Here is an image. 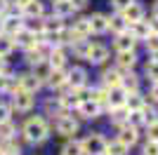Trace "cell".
Here are the masks:
<instances>
[{
  "label": "cell",
  "instance_id": "obj_11",
  "mask_svg": "<svg viewBox=\"0 0 158 155\" xmlns=\"http://www.w3.org/2000/svg\"><path fill=\"white\" fill-rule=\"evenodd\" d=\"M125 99H127V92L123 89V87H111V89H109V108L125 106Z\"/></svg>",
  "mask_w": 158,
  "mask_h": 155
},
{
  "label": "cell",
  "instance_id": "obj_48",
  "mask_svg": "<svg viewBox=\"0 0 158 155\" xmlns=\"http://www.w3.org/2000/svg\"><path fill=\"white\" fill-rule=\"evenodd\" d=\"M2 19H5V17H2V14H0V31H2Z\"/></svg>",
  "mask_w": 158,
  "mask_h": 155
},
{
  "label": "cell",
  "instance_id": "obj_31",
  "mask_svg": "<svg viewBox=\"0 0 158 155\" xmlns=\"http://www.w3.org/2000/svg\"><path fill=\"white\" fill-rule=\"evenodd\" d=\"M50 87H61V85H66V73L64 68H57V71H52V75H50Z\"/></svg>",
  "mask_w": 158,
  "mask_h": 155
},
{
  "label": "cell",
  "instance_id": "obj_3",
  "mask_svg": "<svg viewBox=\"0 0 158 155\" xmlns=\"http://www.w3.org/2000/svg\"><path fill=\"white\" fill-rule=\"evenodd\" d=\"M33 94L31 92H24V89H17L14 92V99H12V103H14V108L17 110H21V113H26V110H31L33 108Z\"/></svg>",
  "mask_w": 158,
  "mask_h": 155
},
{
  "label": "cell",
  "instance_id": "obj_32",
  "mask_svg": "<svg viewBox=\"0 0 158 155\" xmlns=\"http://www.w3.org/2000/svg\"><path fill=\"white\" fill-rule=\"evenodd\" d=\"M142 106H144V101L137 97V92H135V94H127V99H125V108L127 110H142Z\"/></svg>",
  "mask_w": 158,
  "mask_h": 155
},
{
  "label": "cell",
  "instance_id": "obj_28",
  "mask_svg": "<svg viewBox=\"0 0 158 155\" xmlns=\"http://www.w3.org/2000/svg\"><path fill=\"white\" fill-rule=\"evenodd\" d=\"M106 155H127V146L116 139V141L106 143Z\"/></svg>",
  "mask_w": 158,
  "mask_h": 155
},
{
  "label": "cell",
  "instance_id": "obj_8",
  "mask_svg": "<svg viewBox=\"0 0 158 155\" xmlns=\"http://www.w3.org/2000/svg\"><path fill=\"white\" fill-rule=\"evenodd\" d=\"M87 21H90V31L97 33V35H102V33L109 31V17H104V14H92V17H87Z\"/></svg>",
  "mask_w": 158,
  "mask_h": 155
},
{
  "label": "cell",
  "instance_id": "obj_39",
  "mask_svg": "<svg viewBox=\"0 0 158 155\" xmlns=\"http://www.w3.org/2000/svg\"><path fill=\"white\" fill-rule=\"evenodd\" d=\"M144 155H158V143L156 141H149L144 146Z\"/></svg>",
  "mask_w": 158,
  "mask_h": 155
},
{
  "label": "cell",
  "instance_id": "obj_20",
  "mask_svg": "<svg viewBox=\"0 0 158 155\" xmlns=\"http://www.w3.org/2000/svg\"><path fill=\"white\" fill-rule=\"evenodd\" d=\"M69 14H73V5L69 2V0H57V2H54V17L64 19V17H69Z\"/></svg>",
  "mask_w": 158,
  "mask_h": 155
},
{
  "label": "cell",
  "instance_id": "obj_17",
  "mask_svg": "<svg viewBox=\"0 0 158 155\" xmlns=\"http://www.w3.org/2000/svg\"><path fill=\"white\" fill-rule=\"evenodd\" d=\"M116 64L118 68H132V66L137 64V54L135 52H118V59H116Z\"/></svg>",
  "mask_w": 158,
  "mask_h": 155
},
{
  "label": "cell",
  "instance_id": "obj_30",
  "mask_svg": "<svg viewBox=\"0 0 158 155\" xmlns=\"http://www.w3.org/2000/svg\"><path fill=\"white\" fill-rule=\"evenodd\" d=\"M137 85H139V82H137V75H132V73L120 80V87H123L127 94H135V92H137Z\"/></svg>",
  "mask_w": 158,
  "mask_h": 155
},
{
  "label": "cell",
  "instance_id": "obj_9",
  "mask_svg": "<svg viewBox=\"0 0 158 155\" xmlns=\"http://www.w3.org/2000/svg\"><path fill=\"white\" fill-rule=\"evenodd\" d=\"M135 42H137V40L125 31V33H118V35H116L113 47H116V52H130V50H135Z\"/></svg>",
  "mask_w": 158,
  "mask_h": 155
},
{
  "label": "cell",
  "instance_id": "obj_43",
  "mask_svg": "<svg viewBox=\"0 0 158 155\" xmlns=\"http://www.w3.org/2000/svg\"><path fill=\"white\" fill-rule=\"evenodd\" d=\"M151 99H153V101H158V80L151 85Z\"/></svg>",
  "mask_w": 158,
  "mask_h": 155
},
{
  "label": "cell",
  "instance_id": "obj_7",
  "mask_svg": "<svg viewBox=\"0 0 158 155\" xmlns=\"http://www.w3.org/2000/svg\"><path fill=\"white\" fill-rule=\"evenodd\" d=\"M127 26H130V31H127V33H130L135 40H146L149 35H151L149 21H144V19H142V21H135V24H127Z\"/></svg>",
  "mask_w": 158,
  "mask_h": 155
},
{
  "label": "cell",
  "instance_id": "obj_46",
  "mask_svg": "<svg viewBox=\"0 0 158 155\" xmlns=\"http://www.w3.org/2000/svg\"><path fill=\"white\" fill-rule=\"evenodd\" d=\"M7 71V64H5V59L0 57V73H5Z\"/></svg>",
  "mask_w": 158,
  "mask_h": 155
},
{
  "label": "cell",
  "instance_id": "obj_27",
  "mask_svg": "<svg viewBox=\"0 0 158 155\" xmlns=\"http://www.w3.org/2000/svg\"><path fill=\"white\" fill-rule=\"evenodd\" d=\"M0 153L2 155H19L21 148H19V143L14 141V139H7V141H2V146H0Z\"/></svg>",
  "mask_w": 158,
  "mask_h": 155
},
{
  "label": "cell",
  "instance_id": "obj_33",
  "mask_svg": "<svg viewBox=\"0 0 158 155\" xmlns=\"http://www.w3.org/2000/svg\"><path fill=\"white\" fill-rule=\"evenodd\" d=\"M17 132L14 125L7 120V122H0V141H7V139H12V134Z\"/></svg>",
  "mask_w": 158,
  "mask_h": 155
},
{
  "label": "cell",
  "instance_id": "obj_36",
  "mask_svg": "<svg viewBox=\"0 0 158 155\" xmlns=\"http://www.w3.org/2000/svg\"><path fill=\"white\" fill-rule=\"evenodd\" d=\"M146 75L151 78L153 82L158 80V61H149V64H146Z\"/></svg>",
  "mask_w": 158,
  "mask_h": 155
},
{
  "label": "cell",
  "instance_id": "obj_49",
  "mask_svg": "<svg viewBox=\"0 0 158 155\" xmlns=\"http://www.w3.org/2000/svg\"><path fill=\"white\" fill-rule=\"evenodd\" d=\"M52 2H57V0H52Z\"/></svg>",
  "mask_w": 158,
  "mask_h": 155
},
{
  "label": "cell",
  "instance_id": "obj_37",
  "mask_svg": "<svg viewBox=\"0 0 158 155\" xmlns=\"http://www.w3.org/2000/svg\"><path fill=\"white\" fill-rule=\"evenodd\" d=\"M146 50L151 52H158V33H151V35H149V38H146Z\"/></svg>",
  "mask_w": 158,
  "mask_h": 155
},
{
  "label": "cell",
  "instance_id": "obj_14",
  "mask_svg": "<svg viewBox=\"0 0 158 155\" xmlns=\"http://www.w3.org/2000/svg\"><path fill=\"white\" fill-rule=\"evenodd\" d=\"M52 71H54V68L47 64L45 59H43V61H38V64H33V71H31V73L38 78L40 82H47V80H50V75H52Z\"/></svg>",
  "mask_w": 158,
  "mask_h": 155
},
{
  "label": "cell",
  "instance_id": "obj_10",
  "mask_svg": "<svg viewBox=\"0 0 158 155\" xmlns=\"http://www.w3.org/2000/svg\"><path fill=\"white\" fill-rule=\"evenodd\" d=\"M57 132H59L61 136H73L76 132H78V122H76L73 117L61 115V117H59V122H57Z\"/></svg>",
  "mask_w": 158,
  "mask_h": 155
},
{
  "label": "cell",
  "instance_id": "obj_26",
  "mask_svg": "<svg viewBox=\"0 0 158 155\" xmlns=\"http://www.w3.org/2000/svg\"><path fill=\"white\" fill-rule=\"evenodd\" d=\"M142 120H144V125H153V122H158V110L156 108H151V106H142Z\"/></svg>",
  "mask_w": 158,
  "mask_h": 155
},
{
  "label": "cell",
  "instance_id": "obj_18",
  "mask_svg": "<svg viewBox=\"0 0 158 155\" xmlns=\"http://www.w3.org/2000/svg\"><path fill=\"white\" fill-rule=\"evenodd\" d=\"M120 80H123V75H120L118 71H104V75H102V82H104L106 89H111V87H120Z\"/></svg>",
  "mask_w": 158,
  "mask_h": 155
},
{
  "label": "cell",
  "instance_id": "obj_38",
  "mask_svg": "<svg viewBox=\"0 0 158 155\" xmlns=\"http://www.w3.org/2000/svg\"><path fill=\"white\" fill-rule=\"evenodd\" d=\"M146 127H149V141H156L158 143V122L146 125Z\"/></svg>",
  "mask_w": 158,
  "mask_h": 155
},
{
  "label": "cell",
  "instance_id": "obj_35",
  "mask_svg": "<svg viewBox=\"0 0 158 155\" xmlns=\"http://www.w3.org/2000/svg\"><path fill=\"white\" fill-rule=\"evenodd\" d=\"M61 155H83V148H80V141H71L64 146V153Z\"/></svg>",
  "mask_w": 158,
  "mask_h": 155
},
{
  "label": "cell",
  "instance_id": "obj_47",
  "mask_svg": "<svg viewBox=\"0 0 158 155\" xmlns=\"http://www.w3.org/2000/svg\"><path fill=\"white\" fill-rule=\"evenodd\" d=\"M153 19H158V2H153Z\"/></svg>",
  "mask_w": 158,
  "mask_h": 155
},
{
  "label": "cell",
  "instance_id": "obj_24",
  "mask_svg": "<svg viewBox=\"0 0 158 155\" xmlns=\"http://www.w3.org/2000/svg\"><path fill=\"white\" fill-rule=\"evenodd\" d=\"M12 50H14V40H12V35L0 33V57H7Z\"/></svg>",
  "mask_w": 158,
  "mask_h": 155
},
{
  "label": "cell",
  "instance_id": "obj_22",
  "mask_svg": "<svg viewBox=\"0 0 158 155\" xmlns=\"http://www.w3.org/2000/svg\"><path fill=\"white\" fill-rule=\"evenodd\" d=\"M109 28H111L116 35H118V33H125L127 31V21L123 19V14H116V17L109 19Z\"/></svg>",
  "mask_w": 158,
  "mask_h": 155
},
{
  "label": "cell",
  "instance_id": "obj_29",
  "mask_svg": "<svg viewBox=\"0 0 158 155\" xmlns=\"http://www.w3.org/2000/svg\"><path fill=\"white\" fill-rule=\"evenodd\" d=\"M21 12L28 14V17H35V19H38V17H43V5H40V0H31V2H28V5L21 10Z\"/></svg>",
  "mask_w": 158,
  "mask_h": 155
},
{
  "label": "cell",
  "instance_id": "obj_2",
  "mask_svg": "<svg viewBox=\"0 0 158 155\" xmlns=\"http://www.w3.org/2000/svg\"><path fill=\"white\" fill-rule=\"evenodd\" d=\"M83 155H106V139L102 134H87L80 141Z\"/></svg>",
  "mask_w": 158,
  "mask_h": 155
},
{
  "label": "cell",
  "instance_id": "obj_25",
  "mask_svg": "<svg viewBox=\"0 0 158 155\" xmlns=\"http://www.w3.org/2000/svg\"><path fill=\"white\" fill-rule=\"evenodd\" d=\"M127 113H130V110L125 108V106H120V108H111V122L113 125H125L127 122Z\"/></svg>",
  "mask_w": 158,
  "mask_h": 155
},
{
  "label": "cell",
  "instance_id": "obj_13",
  "mask_svg": "<svg viewBox=\"0 0 158 155\" xmlns=\"http://www.w3.org/2000/svg\"><path fill=\"white\" fill-rule=\"evenodd\" d=\"M99 110H102V106H99L94 99H90V101H83L78 106V113L83 117H87V120H92V117H97L99 115Z\"/></svg>",
  "mask_w": 158,
  "mask_h": 155
},
{
  "label": "cell",
  "instance_id": "obj_40",
  "mask_svg": "<svg viewBox=\"0 0 158 155\" xmlns=\"http://www.w3.org/2000/svg\"><path fill=\"white\" fill-rule=\"evenodd\" d=\"M7 120H10V108L5 103H0V122H7Z\"/></svg>",
  "mask_w": 158,
  "mask_h": 155
},
{
  "label": "cell",
  "instance_id": "obj_19",
  "mask_svg": "<svg viewBox=\"0 0 158 155\" xmlns=\"http://www.w3.org/2000/svg\"><path fill=\"white\" fill-rule=\"evenodd\" d=\"M21 28H24V24H21L19 19H14V17H7V19H2V31H5L7 35H14V33H19Z\"/></svg>",
  "mask_w": 158,
  "mask_h": 155
},
{
  "label": "cell",
  "instance_id": "obj_21",
  "mask_svg": "<svg viewBox=\"0 0 158 155\" xmlns=\"http://www.w3.org/2000/svg\"><path fill=\"white\" fill-rule=\"evenodd\" d=\"M64 61H66V57H64V52H61L59 47L52 50V52H50V57H47V64L52 66L54 71H57V68H64Z\"/></svg>",
  "mask_w": 158,
  "mask_h": 155
},
{
  "label": "cell",
  "instance_id": "obj_12",
  "mask_svg": "<svg viewBox=\"0 0 158 155\" xmlns=\"http://www.w3.org/2000/svg\"><path fill=\"white\" fill-rule=\"evenodd\" d=\"M118 141L125 143L127 148H130L132 143L137 141V127H132V125H120V134H118Z\"/></svg>",
  "mask_w": 158,
  "mask_h": 155
},
{
  "label": "cell",
  "instance_id": "obj_44",
  "mask_svg": "<svg viewBox=\"0 0 158 155\" xmlns=\"http://www.w3.org/2000/svg\"><path fill=\"white\" fill-rule=\"evenodd\" d=\"M28 2H31V0H14V5L19 7V10H24V7H26Z\"/></svg>",
  "mask_w": 158,
  "mask_h": 155
},
{
  "label": "cell",
  "instance_id": "obj_1",
  "mask_svg": "<svg viewBox=\"0 0 158 155\" xmlns=\"http://www.w3.org/2000/svg\"><path fill=\"white\" fill-rule=\"evenodd\" d=\"M21 132H24V136H26V141L31 143H43L50 136V127H47V122L43 120V117H28L26 122H24V127H21Z\"/></svg>",
  "mask_w": 158,
  "mask_h": 155
},
{
  "label": "cell",
  "instance_id": "obj_15",
  "mask_svg": "<svg viewBox=\"0 0 158 155\" xmlns=\"http://www.w3.org/2000/svg\"><path fill=\"white\" fill-rule=\"evenodd\" d=\"M87 80V73L85 68H73V71H69V75H66V82L71 85L73 89H78V87H83Z\"/></svg>",
  "mask_w": 158,
  "mask_h": 155
},
{
  "label": "cell",
  "instance_id": "obj_6",
  "mask_svg": "<svg viewBox=\"0 0 158 155\" xmlns=\"http://www.w3.org/2000/svg\"><path fill=\"white\" fill-rule=\"evenodd\" d=\"M120 14H123V19H125L127 24H135V21H142V19H144V7L137 5V2H130V5H127Z\"/></svg>",
  "mask_w": 158,
  "mask_h": 155
},
{
  "label": "cell",
  "instance_id": "obj_42",
  "mask_svg": "<svg viewBox=\"0 0 158 155\" xmlns=\"http://www.w3.org/2000/svg\"><path fill=\"white\" fill-rule=\"evenodd\" d=\"M69 2L73 5V10H83V7L87 5V0H69Z\"/></svg>",
  "mask_w": 158,
  "mask_h": 155
},
{
  "label": "cell",
  "instance_id": "obj_34",
  "mask_svg": "<svg viewBox=\"0 0 158 155\" xmlns=\"http://www.w3.org/2000/svg\"><path fill=\"white\" fill-rule=\"evenodd\" d=\"M92 92H94V89H90V87H85V85H83V87H78V89H76V94H73V97L83 103V101H90V99H92Z\"/></svg>",
  "mask_w": 158,
  "mask_h": 155
},
{
  "label": "cell",
  "instance_id": "obj_45",
  "mask_svg": "<svg viewBox=\"0 0 158 155\" xmlns=\"http://www.w3.org/2000/svg\"><path fill=\"white\" fill-rule=\"evenodd\" d=\"M7 7H10V2H7V0H0V14H5Z\"/></svg>",
  "mask_w": 158,
  "mask_h": 155
},
{
  "label": "cell",
  "instance_id": "obj_16",
  "mask_svg": "<svg viewBox=\"0 0 158 155\" xmlns=\"http://www.w3.org/2000/svg\"><path fill=\"white\" fill-rule=\"evenodd\" d=\"M17 82H19V89H24V92H35L40 87V80L35 75H33V73H26V75H19V80H17Z\"/></svg>",
  "mask_w": 158,
  "mask_h": 155
},
{
  "label": "cell",
  "instance_id": "obj_4",
  "mask_svg": "<svg viewBox=\"0 0 158 155\" xmlns=\"http://www.w3.org/2000/svg\"><path fill=\"white\" fill-rule=\"evenodd\" d=\"M85 59L90 64H104L106 59H109V50L104 45H87V52H85Z\"/></svg>",
  "mask_w": 158,
  "mask_h": 155
},
{
  "label": "cell",
  "instance_id": "obj_5",
  "mask_svg": "<svg viewBox=\"0 0 158 155\" xmlns=\"http://www.w3.org/2000/svg\"><path fill=\"white\" fill-rule=\"evenodd\" d=\"M12 40H14V45L24 47V50H33V47L38 45V40H35V33H31L28 28H21L19 33H14Z\"/></svg>",
  "mask_w": 158,
  "mask_h": 155
},
{
  "label": "cell",
  "instance_id": "obj_41",
  "mask_svg": "<svg viewBox=\"0 0 158 155\" xmlns=\"http://www.w3.org/2000/svg\"><path fill=\"white\" fill-rule=\"evenodd\" d=\"M113 2V7H116V10H118V12H123V10H125L127 5H130L132 0H111Z\"/></svg>",
  "mask_w": 158,
  "mask_h": 155
},
{
  "label": "cell",
  "instance_id": "obj_23",
  "mask_svg": "<svg viewBox=\"0 0 158 155\" xmlns=\"http://www.w3.org/2000/svg\"><path fill=\"white\" fill-rule=\"evenodd\" d=\"M73 33H76L80 40H85L87 35L92 33V31H90V21H87V19H78L76 24H73Z\"/></svg>",
  "mask_w": 158,
  "mask_h": 155
}]
</instances>
